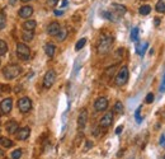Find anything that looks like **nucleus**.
<instances>
[{
	"label": "nucleus",
	"mask_w": 165,
	"mask_h": 159,
	"mask_svg": "<svg viewBox=\"0 0 165 159\" xmlns=\"http://www.w3.org/2000/svg\"><path fill=\"white\" fill-rule=\"evenodd\" d=\"M126 7L122 4H117V3H113L111 5V10L108 11H103V15H104V18H107V19L112 21V22H117L119 18H122L125 14H126Z\"/></svg>",
	"instance_id": "obj_1"
},
{
	"label": "nucleus",
	"mask_w": 165,
	"mask_h": 159,
	"mask_svg": "<svg viewBox=\"0 0 165 159\" xmlns=\"http://www.w3.org/2000/svg\"><path fill=\"white\" fill-rule=\"evenodd\" d=\"M113 44V37L111 34H102L99 44H98V52L99 54H107L112 47Z\"/></svg>",
	"instance_id": "obj_2"
},
{
	"label": "nucleus",
	"mask_w": 165,
	"mask_h": 159,
	"mask_svg": "<svg viewBox=\"0 0 165 159\" xmlns=\"http://www.w3.org/2000/svg\"><path fill=\"white\" fill-rule=\"evenodd\" d=\"M22 73V69H21V66L19 65H17V64H10L8 66H5L4 70H3V75L9 79V80H11V79H15L18 75H19Z\"/></svg>",
	"instance_id": "obj_3"
},
{
	"label": "nucleus",
	"mask_w": 165,
	"mask_h": 159,
	"mask_svg": "<svg viewBox=\"0 0 165 159\" xmlns=\"http://www.w3.org/2000/svg\"><path fill=\"white\" fill-rule=\"evenodd\" d=\"M128 76H130V73H128V68L127 66H122L119 69L118 74L116 75V85H118V87H122V85H125L127 82H128Z\"/></svg>",
	"instance_id": "obj_4"
},
{
	"label": "nucleus",
	"mask_w": 165,
	"mask_h": 159,
	"mask_svg": "<svg viewBox=\"0 0 165 159\" xmlns=\"http://www.w3.org/2000/svg\"><path fill=\"white\" fill-rule=\"evenodd\" d=\"M17 55L18 57L23 61H27L30 57V50L26 44H18L17 45Z\"/></svg>",
	"instance_id": "obj_5"
},
{
	"label": "nucleus",
	"mask_w": 165,
	"mask_h": 159,
	"mask_svg": "<svg viewBox=\"0 0 165 159\" xmlns=\"http://www.w3.org/2000/svg\"><path fill=\"white\" fill-rule=\"evenodd\" d=\"M18 108H19L22 113H28L32 109V101L28 97H23V98L18 101Z\"/></svg>",
	"instance_id": "obj_6"
},
{
	"label": "nucleus",
	"mask_w": 165,
	"mask_h": 159,
	"mask_svg": "<svg viewBox=\"0 0 165 159\" xmlns=\"http://www.w3.org/2000/svg\"><path fill=\"white\" fill-rule=\"evenodd\" d=\"M56 82V73L53 70H48L43 76V87L46 89H50Z\"/></svg>",
	"instance_id": "obj_7"
},
{
	"label": "nucleus",
	"mask_w": 165,
	"mask_h": 159,
	"mask_svg": "<svg viewBox=\"0 0 165 159\" xmlns=\"http://www.w3.org/2000/svg\"><path fill=\"white\" fill-rule=\"evenodd\" d=\"M108 108V99L106 97H100L94 102V109L97 112H103Z\"/></svg>",
	"instance_id": "obj_8"
},
{
	"label": "nucleus",
	"mask_w": 165,
	"mask_h": 159,
	"mask_svg": "<svg viewBox=\"0 0 165 159\" xmlns=\"http://www.w3.org/2000/svg\"><path fill=\"white\" fill-rule=\"evenodd\" d=\"M11 108H13V99L9 98V97L8 98H4L2 101V103H0V109H2V112L5 113V115L10 113Z\"/></svg>",
	"instance_id": "obj_9"
},
{
	"label": "nucleus",
	"mask_w": 165,
	"mask_h": 159,
	"mask_svg": "<svg viewBox=\"0 0 165 159\" xmlns=\"http://www.w3.org/2000/svg\"><path fill=\"white\" fill-rule=\"evenodd\" d=\"M112 124H113V112H112V111H108V112L100 118L99 125H100L102 127H104V129H107V127H109Z\"/></svg>",
	"instance_id": "obj_10"
},
{
	"label": "nucleus",
	"mask_w": 165,
	"mask_h": 159,
	"mask_svg": "<svg viewBox=\"0 0 165 159\" xmlns=\"http://www.w3.org/2000/svg\"><path fill=\"white\" fill-rule=\"evenodd\" d=\"M87 122H88V111L87 109H83V111L79 113V118H78L79 130H84V127L87 126Z\"/></svg>",
	"instance_id": "obj_11"
},
{
	"label": "nucleus",
	"mask_w": 165,
	"mask_h": 159,
	"mask_svg": "<svg viewBox=\"0 0 165 159\" xmlns=\"http://www.w3.org/2000/svg\"><path fill=\"white\" fill-rule=\"evenodd\" d=\"M32 14H33V8L30 5H24L18 11V15L23 18V19H28L29 17H32Z\"/></svg>",
	"instance_id": "obj_12"
},
{
	"label": "nucleus",
	"mask_w": 165,
	"mask_h": 159,
	"mask_svg": "<svg viewBox=\"0 0 165 159\" xmlns=\"http://www.w3.org/2000/svg\"><path fill=\"white\" fill-rule=\"evenodd\" d=\"M60 29H61V26L59 22H51L47 27V33L50 36H55V37H56L57 33L60 32Z\"/></svg>",
	"instance_id": "obj_13"
},
{
	"label": "nucleus",
	"mask_w": 165,
	"mask_h": 159,
	"mask_svg": "<svg viewBox=\"0 0 165 159\" xmlns=\"http://www.w3.org/2000/svg\"><path fill=\"white\" fill-rule=\"evenodd\" d=\"M29 135H30V129L28 126H24V127H19V130H18V132H17V138H18V140H27L28 138H29Z\"/></svg>",
	"instance_id": "obj_14"
},
{
	"label": "nucleus",
	"mask_w": 165,
	"mask_h": 159,
	"mask_svg": "<svg viewBox=\"0 0 165 159\" xmlns=\"http://www.w3.org/2000/svg\"><path fill=\"white\" fill-rule=\"evenodd\" d=\"M5 129H7V131L10 134V135H14V134L18 132V130H19V125H18L17 121H8L7 124H5Z\"/></svg>",
	"instance_id": "obj_15"
},
{
	"label": "nucleus",
	"mask_w": 165,
	"mask_h": 159,
	"mask_svg": "<svg viewBox=\"0 0 165 159\" xmlns=\"http://www.w3.org/2000/svg\"><path fill=\"white\" fill-rule=\"evenodd\" d=\"M45 52L48 57H53L55 52H56V46L53 44H46L45 45Z\"/></svg>",
	"instance_id": "obj_16"
},
{
	"label": "nucleus",
	"mask_w": 165,
	"mask_h": 159,
	"mask_svg": "<svg viewBox=\"0 0 165 159\" xmlns=\"http://www.w3.org/2000/svg\"><path fill=\"white\" fill-rule=\"evenodd\" d=\"M22 27H23L24 31H34L36 27H37V23H36V21L29 19V21H26V22H24Z\"/></svg>",
	"instance_id": "obj_17"
},
{
	"label": "nucleus",
	"mask_w": 165,
	"mask_h": 159,
	"mask_svg": "<svg viewBox=\"0 0 165 159\" xmlns=\"http://www.w3.org/2000/svg\"><path fill=\"white\" fill-rule=\"evenodd\" d=\"M148 47H149V44L148 42H144V44H138L136 46V52L140 55V56H144L145 55V51L148 50Z\"/></svg>",
	"instance_id": "obj_18"
},
{
	"label": "nucleus",
	"mask_w": 165,
	"mask_h": 159,
	"mask_svg": "<svg viewBox=\"0 0 165 159\" xmlns=\"http://www.w3.org/2000/svg\"><path fill=\"white\" fill-rule=\"evenodd\" d=\"M33 31H24L23 29V33H22V38L24 42H30L33 40Z\"/></svg>",
	"instance_id": "obj_19"
},
{
	"label": "nucleus",
	"mask_w": 165,
	"mask_h": 159,
	"mask_svg": "<svg viewBox=\"0 0 165 159\" xmlns=\"http://www.w3.org/2000/svg\"><path fill=\"white\" fill-rule=\"evenodd\" d=\"M66 37H68V29L61 27L60 32H59V33H57V36H56V40H57L59 42H62V41H65V40H66Z\"/></svg>",
	"instance_id": "obj_20"
},
{
	"label": "nucleus",
	"mask_w": 165,
	"mask_h": 159,
	"mask_svg": "<svg viewBox=\"0 0 165 159\" xmlns=\"http://www.w3.org/2000/svg\"><path fill=\"white\" fill-rule=\"evenodd\" d=\"M0 145L4 146L5 149L11 148V146H13V141H11L10 139H8V138H5V136H0Z\"/></svg>",
	"instance_id": "obj_21"
},
{
	"label": "nucleus",
	"mask_w": 165,
	"mask_h": 159,
	"mask_svg": "<svg viewBox=\"0 0 165 159\" xmlns=\"http://www.w3.org/2000/svg\"><path fill=\"white\" fill-rule=\"evenodd\" d=\"M155 9H156L157 13H161V14L165 13V2L164 0H159L155 5Z\"/></svg>",
	"instance_id": "obj_22"
},
{
	"label": "nucleus",
	"mask_w": 165,
	"mask_h": 159,
	"mask_svg": "<svg viewBox=\"0 0 165 159\" xmlns=\"http://www.w3.org/2000/svg\"><path fill=\"white\" fill-rule=\"evenodd\" d=\"M8 52V44L3 40H0V56H3Z\"/></svg>",
	"instance_id": "obj_23"
},
{
	"label": "nucleus",
	"mask_w": 165,
	"mask_h": 159,
	"mask_svg": "<svg viewBox=\"0 0 165 159\" xmlns=\"http://www.w3.org/2000/svg\"><path fill=\"white\" fill-rule=\"evenodd\" d=\"M113 112L114 113H123V105H122V102H116V105H114V108H113Z\"/></svg>",
	"instance_id": "obj_24"
},
{
	"label": "nucleus",
	"mask_w": 165,
	"mask_h": 159,
	"mask_svg": "<svg viewBox=\"0 0 165 159\" xmlns=\"http://www.w3.org/2000/svg\"><path fill=\"white\" fill-rule=\"evenodd\" d=\"M138 11H140V14H141V15H148V14H150V11H151V7H150V5H142V7H140Z\"/></svg>",
	"instance_id": "obj_25"
},
{
	"label": "nucleus",
	"mask_w": 165,
	"mask_h": 159,
	"mask_svg": "<svg viewBox=\"0 0 165 159\" xmlns=\"http://www.w3.org/2000/svg\"><path fill=\"white\" fill-rule=\"evenodd\" d=\"M85 44H87V38H81V40H79L76 42V45H75V50L76 51H80L81 48L85 46Z\"/></svg>",
	"instance_id": "obj_26"
},
{
	"label": "nucleus",
	"mask_w": 165,
	"mask_h": 159,
	"mask_svg": "<svg viewBox=\"0 0 165 159\" xmlns=\"http://www.w3.org/2000/svg\"><path fill=\"white\" fill-rule=\"evenodd\" d=\"M131 40L132 41H137L138 40V28L137 27L132 28V31H131Z\"/></svg>",
	"instance_id": "obj_27"
},
{
	"label": "nucleus",
	"mask_w": 165,
	"mask_h": 159,
	"mask_svg": "<svg viewBox=\"0 0 165 159\" xmlns=\"http://www.w3.org/2000/svg\"><path fill=\"white\" fill-rule=\"evenodd\" d=\"M5 23H7V18H5V14L0 11V29H3L5 27Z\"/></svg>",
	"instance_id": "obj_28"
},
{
	"label": "nucleus",
	"mask_w": 165,
	"mask_h": 159,
	"mask_svg": "<svg viewBox=\"0 0 165 159\" xmlns=\"http://www.w3.org/2000/svg\"><path fill=\"white\" fill-rule=\"evenodd\" d=\"M22 157V150L21 149H15L11 153V159H19Z\"/></svg>",
	"instance_id": "obj_29"
},
{
	"label": "nucleus",
	"mask_w": 165,
	"mask_h": 159,
	"mask_svg": "<svg viewBox=\"0 0 165 159\" xmlns=\"http://www.w3.org/2000/svg\"><path fill=\"white\" fill-rule=\"evenodd\" d=\"M145 102H146V103H149V105H150V103L154 102V94H152V93H149L148 96H146Z\"/></svg>",
	"instance_id": "obj_30"
},
{
	"label": "nucleus",
	"mask_w": 165,
	"mask_h": 159,
	"mask_svg": "<svg viewBox=\"0 0 165 159\" xmlns=\"http://www.w3.org/2000/svg\"><path fill=\"white\" fill-rule=\"evenodd\" d=\"M140 112H141V107H138L137 108V111H136V122H137V124H140V122H141L142 121V118H141V116H140Z\"/></svg>",
	"instance_id": "obj_31"
},
{
	"label": "nucleus",
	"mask_w": 165,
	"mask_h": 159,
	"mask_svg": "<svg viewBox=\"0 0 165 159\" xmlns=\"http://www.w3.org/2000/svg\"><path fill=\"white\" fill-rule=\"evenodd\" d=\"M59 3V0H47V5L48 7H56Z\"/></svg>",
	"instance_id": "obj_32"
},
{
	"label": "nucleus",
	"mask_w": 165,
	"mask_h": 159,
	"mask_svg": "<svg viewBox=\"0 0 165 159\" xmlns=\"http://www.w3.org/2000/svg\"><path fill=\"white\" fill-rule=\"evenodd\" d=\"M160 92H161V93H164V92H165V75H164V78H163V80H161V85H160Z\"/></svg>",
	"instance_id": "obj_33"
},
{
	"label": "nucleus",
	"mask_w": 165,
	"mask_h": 159,
	"mask_svg": "<svg viewBox=\"0 0 165 159\" xmlns=\"http://www.w3.org/2000/svg\"><path fill=\"white\" fill-rule=\"evenodd\" d=\"M91 146H93V143H91V141H87V144H85V150H89Z\"/></svg>",
	"instance_id": "obj_34"
},
{
	"label": "nucleus",
	"mask_w": 165,
	"mask_h": 159,
	"mask_svg": "<svg viewBox=\"0 0 165 159\" xmlns=\"http://www.w3.org/2000/svg\"><path fill=\"white\" fill-rule=\"evenodd\" d=\"M122 130H123V126H118L117 129H116V134H117V135H119V134L122 132Z\"/></svg>",
	"instance_id": "obj_35"
},
{
	"label": "nucleus",
	"mask_w": 165,
	"mask_h": 159,
	"mask_svg": "<svg viewBox=\"0 0 165 159\" xmlns=\"http://www.w3.org/2000/svg\"><path fill=\"white\" fill-rule=\"evenodd\" d=\"M160 145L165 146V136H164V135H163V136L160 138Z\"/></svg>",
	"instance_id": "obj_36"
},
{
	"label": "nucleus",
	"mask_w": 165,
	"mask_h": 159,
	"mask_svg": "<svg viewBox=\"0 0 165 159\" xmlns=\"http://www.w3.org/2000/svg\"><path fill=\"white\" fill-rule=\"evenodd\" d=\"M62 13H64L62 10H55V14L56 15H62Z\"/></svg>",
	"instance_id": "obj_37"
},
{
	"label": "nucleus",
	"mask_w": 165,
	"mask_h": 159,
	"mask_svg": "<svg viewBox=\"0 0 165 159\" xmlns=\"http://www.w3.org/2000/svg\"><path fill=\"white\" fill-rule=\"evenodd\" d=\"M17 2H18V0H9V4H10V5H15Z\"/></svg>",
	"instance_id": "obj_38"
},
{
	"label": "nucleus",
	"mask_w": 165,
	"mask_h": 159,
	"mask_svg": "<svg viewBox=\"0 0 165 159\" xmlns=\"http://www.w3.org/2000/svg\"><path fill=\"white\" fill-rule=\"evenodd\" d=\"M66 5H68V0H64V3H62V8H65Z\"/></svg>",
	"instance_id": "obj_39"
},
{
	"label": "nucleus",
	"mask_w": 165,
	"mask_h": 159,
	"mask_svg": "<svg viewBox=\"0 0 165 159\" xmlns=\"http://www.w3.org/2000/svg\"><path fill=\"white\" fill-rule=\"evenodd\" d=\"M23 3H28V2H30V0H22Z\"/></svg>",
	"instance_id": "obj_40"
},
{
	"label": "nucleus",
	"mask_w": 165,
	"mask_h": 159,
	"mask_svg": "<svg viewBox=\"0 0 165 159\" xmlns=\"http://www.w3.org/2000/svg\"><path fill=\"white\" fill-rule=\"evenodd\" d=\"M0 154H2V155H3V154H4V151H3V150H0Z\"/></svg>",
	"instance_id": "obj_41"
},
{
	"label": "nucleus",
	"mask_w": 165,
	"mask_h": 159,
	"mask_svg": "<svg viewBox=\"0 0 165 159\" xmlns=\"http://www.w3.org/2000/svg\"><path fill=\"white\" fill-rule=\"evenodd\" d=\"M3 115V112H2V109H0V116H2Z\"/></svg>",
	"instance_id": "obj_42"
},
{
	"label": "nucleus",
	"mask_w": 165,
	"mask_h": 159,
	"mask_svg": "<svg viewBox=\"0 0 165 159\" xmlns=\"http://www.w3.org/2000/svg\"><path fill=\"white\" fill-rule=\"evenodd\" d=\"M164 159H165V155H164Z\"/></svg>",
	"instance_id": "obj_43"
},
{
	"label": "nucleus",
	"mask_w": 165,
	"mask_h": 159,
	"mask_svg": "<svg viewBox=\"0 0 165 159\" xmlns=\"http://www.w3.org/2000/svg\"><path fill=\"white\" fill-rule=\"evenodd\" d=\"M0 64H2V61H0Z\"/></svg>",
	"instance_id": "obj_44"
},
{
	"label": "nucleus",
	"mask_w": 165,
	"mask_h": 159,
	"mask_svg": "<svg viewBox=\"0 0 165 159\" xmlns=\"http://www.w3.org/2000/svg\"><path fill=\"white\" fill-rule=\"evenodd\" d=\"M0 130H2V129H0Z\"/></svg>",
	"instance_id": "obj_45"
}]
</instances>
